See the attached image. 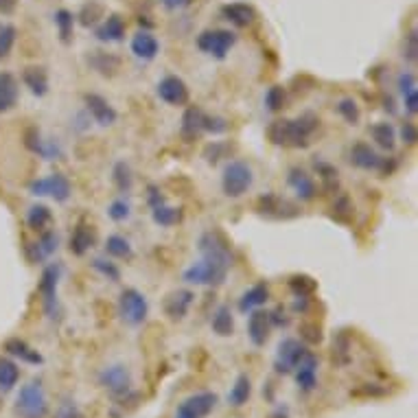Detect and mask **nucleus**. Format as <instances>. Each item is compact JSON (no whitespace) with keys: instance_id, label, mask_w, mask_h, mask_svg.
<instances>
[{"instance_id":"nucleus-27","label":"nucleus","mask_w":418,"mask_h":418,"mask_svg":"<svg viewBox=\"0 0 418 418\" xmlns=\"http://www.w3.org/2000/svg\"><path fill=\"white\" fill-rule=\"evenodd\" d=\"M18 81L11 73H0V114H5L18 103Z\"/></svg>"},{"instance_id":"nucleus-52","label":"nucleus","mask_w":418,"mask_h":418,"mask_svg":"<svg viewBox=\"0 0 418 418\" xmlns=\"http://www.w3.org/2000/svg\"><path fill=\"white\" fill-rule=\"evenodd\" d=\"M300 336L309 344H320L322 342V329L317 324H303L300 326Z\"/></svg>"},{"instance_id":"nucleus-6","label":"nucleus","mask_w":418,"mask_h":418,"mask_svg":"<svg viewBox=\"0 0 418 418\" xmlns=\"http://www.w3.org/2000/svg\"><path fill=\"white\" fill-rule=\"evenodd\" d=\"M119 315L129 326H140L149 315V303L143 291L127 287L119 296Z\"/></svg>"},{"instance_id":"nucleus-9","label":"nucleus","mask_w":418,"mask_h":418,"mask_svg":"<svg viewBox=\"0 0 418 418\" xmlns=\"http://www.w3.org/2000/svg\"><path fill=\"white\" fill-rule=\"evenodd\" d=\"M309 353L307 346L296 340V338H285L278 348H276V359H274V368H276V373L278 375H289L294 373V368L300 363V359H303L305 355Z\"/></svg>"},{"instance_id":"nucleus-54","label":"nucleus","mask_w":418,"mask_h":418,"mask_svg":"<svg viewBox=\"0 0 418 418\" xmlns=\"http://www.w3.org/2000/svg\"><path fill=\"white\" fill-rule=\"evenodd\" d=\"M222 149H224L222 143H212V145H208V147H206V152H204L206 162H210V164H217V162H219V158H222Z\"/></svg>"},{"instance_id":"nucleus-8","label":"nucleus","mask_w":418,"mask_h":418,"mask_svg":"<svg viewBox=\"0 0 418 418\" xmlns=\"http://www.w3.org/2000/svg\"><path fill=\"white\" fill-rule=\"evenodd\" d=\"M29 191H31V195H36V197H53L55 202H59V204L69 202L71 195H73V187H71L69 178H66L64 173H51L46 178L33 180Z\"/></svg>"},{"instance_id":"nucleus-42","label":"nucleus","mask_w":418,"mask_h":418,"mask_svg":"<svg viewBox=\"0 0 418 418\" xmlns=\"http://www.w3.org/2000/svg\"><path fill=\"white\" fill-rule=\"evenodd\" d=\"M112 180H114L116 189H119L121 193H129V191H131V184H134L129 164L123 162V160L116 162V164H114V169H112Z\"/></svg>"},{"instance_id":"nucleus-30","label":"nucleus","mask_w":418,"mask_h":418,"mask_svg":"<svg viewBox=\"0 0 418 418\" xmlns=\"http://www.w3.org/2000/svg\"><path fill=\"white\" fill-rule=\"evenodd\" d=\"M5 350L9 355H13V357H18L20 361H24V363H33V366H40V363H44V357L38 353L36 348H31L27 342H22V340H9L7 344H5Z\"/></svg>"},{"instance_id":"nucleus-17","label":"nucleus","mask_w":418,"mask_h":418,"mask_svg":"<svg viewBox=\"0 0 418 418\" xmlns=\"http://www.w3.org/2000/svg\"><path fill=\"white\" fill-rule=\"evenodd\" d=\"M259 212L265 217H272V219H287V217L298 215L294 204H289L287 199H280L274 193H267V195L259 197Z\"/></svg>"},{"instance_id":"nucleus-36","label":"nucleus","mask_w":418,"mask_h":418,"mask_svg":"<svg viewBox=\"0 0 418 418\" xmlns=\"http://www.w3.org/2000/svg\"><path fill=\"white\" fill-rule=\"evenodd\" d=\"M250 394H252V381H250L247 375H239L235 386H232V390L228 392V403L235 408H241L247 403Z\"/></svg>"},{"instance_id":"nucleus-14","label":"nucleus","mask_w":418,"mask_h":418,"mask_svg":"<svg viewBox=\"0 0 418 418\" xmlns=\"http://www.w3.org/2000/svg\"><path fill=\"white\" fill-rule=\"evenodd\" d=\"M195 303V294L191 289H175L164 296L162 309L171 320H184Z\"/></svg>"},{"instance_id":"nucleus-4","label":"nucleus","mask_w":418,"mask_h":418,"mask_svg":"<svg viewBox=\"0 0 418 418\" xmlns=\"http://www.w3.org/2000/svg\"><path fill=\"white\" fill-rule=\"evenodd\" d=\"M15 414L20 418H46L48 416V398L40 379L29 381L20 388L15 398Z\"/></svg>"},{"instance_id":"nucleus-33","label":"nucleus","mask_w":418,"mask_h":418,"mask_svg":"<svg viewBox=\"0 0 418 418\" xmlns=\"http://www.w3.org/2000/svg\"><path fill=\"white\" fill-rule=\"evenodd\" d=\"M202 125H204V112L199 108H195V106L187 108V112H184V116H182V134H184V136L195 138L197 134L204 131Z\"/></svg>"},{"instance_id":"nucleus-56","label":"nucleus","mask_w":418,"mask_h":418,"mask_svg":"<svg viewBox=\"0 0 418 418\" xmlns=\"http://www.w3.org/2000/svg\"><path fill=\"white\" fill-rule=\"evenodd\" d=\"M333 210H336V215H348L350 210H353V204H350V199L346 195L338 197L336 199V204H333Z\"/></svg>"},{"instance_id":"nucleus-48","label":"nucleus","mask_w":418,"mask_h":418,"mask_svg":"<svg viewBox=\"0 0 418 418\" xmlns=\"http://www.w3.org/2000/svg\"><path fill=\"white\" fill-rule=\"evenodd\" d=\"M15 36H18V31L15 27L7 24V27H0V59H7L11 48L15 44Z\"/></svg>"},{"instance_id":"nucleus-44","label":"nucleus","mask_w":418,"mask_h":418,"mask_svg":"<svg viewBox=\"0 0 418 418\" xmlns=\"http://www.w3.org/2000/svg\"><path fill=\"white\" fill-rule=\"evenodd\" d=\"M315 171H317V175H320L324 189H329V191L338 189L340 178H338V169H336V166L324 162V160H315Z\"/></svg>"},{"instance_id":"nucleus-2","label":"nucleus","mask_w":418,"mask_h":418,"mask_svg":"<svg viewBox=\"0 0 418 418\" xmlns=\"http://www.w3.org/2000/svg\"><path fill=\"white\" fill-rule=\"evenodd\" d=\"M320 125V119L313 114H303L298 119H278L267 127V138L278 147H294L305 149L311 143L313 131Z\"/></svg>"},{"instance_id":"nucleus-46","label":"nucleus","mask_w":418,"mask_h":418,"mask_svg":"<svg viewBox=\"0 0 418 418\" xmlns=\"http://www.w3.org/2000/svg\"><path fill=\"white\" fill-rule=\"evenodd\" d=\"M92 270L99 272L103 278H108L110 282H119L121 280V270L116 267V263L108 261V259H92Z\"/></svg>"},{"instance_id":"nucleus-20","label":"nucleus","mask_w":418,"mask_h":418,"mask_svg":"<svg viewBox=\"0 0 418 418\" xmlns=\"http://www.w3.org/2000/svg\"><path fill=\"white\" fill-rule=\"evenodd\" d=\"M59 245V237L55 230H44L40 232V239L36 243H29L27 252H29V259L33 263H42L44 259H48L51 254H55V250Z\"/></svg>"},{"instance_id":"nucleus-24","label":"nucleus","mask_w":418,"mask_h":418,"mask_svg":"<svg viewBox=\"0 0 418 418\" xmlns=\"http://www.w3.org/2000/svg\"><path fill=\"white\" fill-rule=\"evenodd\" d=\"M270 313L267 311H261V309H254L250 311V320H247V336L252 340L254 346H263L270 338Z\"/></svg>"},{"instance_id":"nucleus-15","label":"nucleus","mask_w":418,"mask_h":418,"mask_svg":"<svg viewBox=\"0 0 418 418\" xmlns=\"http://www.w3.org/2000/svg\"><path fill=\"white\" fill-rule=\"evenodd\" d=\"M287 184H289V189L294 191V195L300 199V202H311V199H315V195H317L315 180L305 169H300V166L289 169Z\"/></svg>"},{"instance_id":"nucleus-11","label":"nucleus","mask_w":418,"mask_h":418,"mask_svg":"<svg viewBox=\"0 0 418 418\" xmlns=\"http://www.w3.org/2000/svg\"><path fill=\"white\" fill-rule=\"evenodd\" d=\"M217 401H219V398H217V394H212V392L191 394L189 398H184L180 403L175 418H204V416H208L215 410Z\"/></svg>"},{"instance_id":"nucleus-45","label":"nucleus","mask_w":418,"mask_h":418,"mask_svg":"<svg viewBox=\"0 0 418 418\" xmlns=\"http://www.w3.org/2000/svg\"><path fill=\"white\" fill-rule=\"evenodd\" d=\"M287 103V90L282 86H272L265 92V108L270 112H280Z\"/></svg>"},{"instance_id":"nucleus-22","label":"nucleus","mask_w":418,"mask_h":418,"mask_svg":"<svg viewBox=\"0 0 418 418\" xmlns=\"http://www.w3.org/2000/svg\"><path fill=\"white\" fill-rule=\"evenodd\" d=\"M94 243H96V230L86 222H79L71 235V243H69L71 252L75 257H83L88 250L94 247Z\"/></svg>"},{"instance_id":"nucleus-35","label":"nucleus","mask_w":418,"mask_h":418,"mask_svg":"<svg viewBox=\"0 0 418 418\" xmlns=\"http://www.w3.org/2000/svg\"><path fill=\"white\" fill-rule=\"evenodd\" d=\"M101 18H106V7L99 3V0H88V3L79 9V24L86 29L96 27L101 22Z\"/></svg>"},{"instance_id":"nucleus-26","label":"nucleus","mask_w":418,"mask_h":418,"mask_svg":"<svg viewBox=\"0 0 418 418\" xmlns=\"http://www.w3.org/2000/svg\"><path fill=\"white\" fill-rule=\"evenodd\" d=\"M267 300H270V287H267V282H257L254 287H250L247 291L241 294V298H239V311L241 313H250V311L263 307Z\"/></svg>"},{"instance_id":"nucleus-53","label":"nucleus","mask_w":418,"mask_h":418,"mask_svg":"<svg viewBox=\"0 0 418 418\" xmlns=\"http://www.w3.org/2000/svg\"><path fill=\"white\" fill-rule=\"evenodd\" d=\"M401 138H403L405 145H414L418 140V129H416L414 121H405L401 125Z\"/></svg>"},{"instance_id":"nucleus-18","label":"nucleus","mask_w":418,"mask_h":418,"mask_svg":"<svg viewBox=\"0 0 418 418\" xmlns=\"http://www.w3.org/2000/svg\"><path fill=\"white\" fill-rule=\"evenodd\" d=\"M94 38H96L99 42H108V44L121 42V40L125 38V20H123V15L110 13L101 24H96Z\"/></svg>"},{"instance_id":"nucleus-12","label":"nucleus","mask_w":418,"mask_h":418,"mask_svg":"<svg viewBox=\"0 0 418 418\" xmlns=\"http://www.w3.org/2000/svg\"><path fill=\"white\" fill-rule=\"evenodd\" d=\"M158 96L166 106L173 108H182L189 103V86L184 83V79H180L178 75H166L160 83H158Z\"/></svg>"},{"instance_id":"nucleus-1","label":"nucleus","mask_w":418,"mask_h":418,"mask_svg":"<svg viewBox=\"0 0 418 418\" xmlns=\"http://www.w3.org/2000/svg\"><path fill=\"white\" fill-rule=\"evenodd\" d=\"M199 252L202 259L187 267L182 274V278L189 282V285L197 287H217L226 280L230 267H232V254L228 243L222 239V235L217 232H204L199 237Z\"/></svg>"},{"instance_id":"nucleus-32","label":"nucleus","mask_w":418,"mask_h":418,"mask_svg":"<svg viewBox=\"0 0 418 418\" xmlns=\"http://www.w3.org/2000/svg\"><path fill=\"white\" fill-rule=\"evenodd\" d=\"M27 224H29L31 230H36V232L48 230V226L53 224V212H51V208L44 206V204L31 206L29 212H27Z\"/></svg>"},{"instance_id":"nucleus-38","label":"nucleus","mask_w":418,"mask_h":418,"mask_svg":"<svg viewBox=\"0 0 418 418\" xmlns=\"http://www.w3.org/2000/svg\"><path fill=\"white\" fill-rule=\"evenodd\" d=\"M20 379V368L15 361L7 359V357H0V390L9 392L15 383Z\"/></svg>"},{"instance_id":"nucleus-7","label":"nucleus","mask_w":418,"mask_h":418,"mask_svg":"<svg viewBox=\"0 0 418 418\" xmlns=\"http://www.w3.org/2000/svg\"><path fill=\"white\" fill-rule=\"evenodd\" d=\"M59 276H62V265L59 263H51L44 267L42 278H40V296H42V305H44V313L55 320L59 315V303H57V285H59Z\"/></svg>"},{"instance_id":"nucleus-19","label":"nucleus","mask_w":418,"mask_h":418,"mask_svg":"<svg viewBox=\"0 0 418 418\" xmlns=\"http://www.w3.org/2000/svg\"><path fill=\"white\" fill-rule=\"evenodd\" d=\"M131 53L136 55L138 59H143V62H152V59H156L158 57V53H160V42L156 40V36L154 33H149V31H138L136 36L131 38Z\"/></svg>"},{"instance_id":"nucleus-13","label":"nucleus","mask_w":418,"mask_h":418,"mask_svg":"<svg viewBox=\"0 0 418 418\" xmlns=\"http://www.w3.org/2000/svg\"><path fill=\"white\" fill-rule=\"evenodd\" d=\"M83 103H86V110L90 114V119L96 123V125H101V127H110L116 123V119H119V114H116V110L110 106V101L106 96L101 94H96V92H88L86 96H83Z\"/></svg>"},{"instance_id":"nucleus-16","label":"nucleus","mask_w":418,"mask_h":418,"mask_svg":"<svg viewBox=\"0 0 418 418\" xmlns=\"http://www.w3.org/2000/svg\"><path fill=\"white\" fill-rule=\"evenodd\" d=\"M348 160H350V164L357 166V169H361V171H379L383 158L368 143L359 140V143H355L353 147H350Z\"/></svg>"},{"instance_id":"nucleus-37","label":"nucleus","mask_w":418,"mask_h":418,"mask_svg":"<svg viewBox=\"0 0 418 418\" xmlns=\"http://www.w3.org/2000/svg\"><path fill=\"white\" fill-rule=\"evenodd\" d=\"M53 20H55L62 44H71L73 42V31H75V15L69 9H57Z\"/></svg>"},{"instance_id":"nucleus-23","label":"nucleus","mask_w":418,"mask_h":418,"mask_svg":"<svg viewBox=\"0 0 418 418\" xmlns=\"http://www.w3.org/2000/svg\"><path fill=\"white\" fill-rule=\"evenodd\" d=\"M222 18L239 29H245L257 20V11L247 3H228L222 7Z\"/></svg>"},{"instance_id":"nucleus-51","label":"nucleus","mask_w":418,"mask_h":418,"mask_svg":"<svg viewBox=\"0 0 418 418\" xmlns=\"http://www.w3.org/2000/svg\"><path fill=\"white\" fill-rule=\"evenodd\" d=\"M202 129L208 131V134H224L228 129V123H226V119H222V116H208V114H204Z\"/></svg>"},{"instance_id":"nucleus-50","label":"nucleus","mask_w":418,"mask_h":418,"mask_svg":"<svg viewBox=\"0 0 418 418\" xmlns=\"http://www.w3.org/2000/svg\"><path fill=\"white\" fill-rule=\"evenodd\" d=\"M396 86H398V92L401 94H410V92H416L418 90V83H416V75L412 71H403L396 79Z\"/></svg>"},{"instance_id":"nucleus-25","label":"nucleus","mask_w":418,"mask_h":418,"mask_svg":"<svg viewBox=\"0 0 418 418\" xmlns=\"http://www.w3.org/2000/svg\"><path fill=\"white\" fill-rule=\"evenodd\" d=\"M27 147L31 149L33 154H38L44 160H57L64 154L62 147L55 140H44L38 129H31L27 134Z\"/></svg>"},{"instance_id":"nucleus-10","label":"nucleus","mask_w":418,"mask_h":418,"mask_svg":"<svg viewBox=\"0 0 418 418\" xmlns=\"http://www.w3.org/2000/svg\"><path fill=\"white\" fill-rule=\"evenodd\" d=\"M99 383L114 396H125L131 390V373L123 363H112L99 373Z\"/></svg>"},{"instance_id":"nucleus-41","label":"nucleus","mask_w":418,"mask_h":418,"mask_svg":"<svg viewBox=\"0 0 418 418\" xmlns=\"http://www.w3.org/2000/svg\"><path fill=\"white\" fill-rule=\"evenodd\" d=\"M106 252H108L112 259H123V261H127V259L134 257V247H131V243H129L125 237H121V235H110L108 241H106Z\"/></svg>"},{"instance_id":"nucleus-21","label":"nucleus","mask_w":418,"mask_h":418,"mask_svg":"<svg viewBox=\"0 0 418 418\" xmlns=\"http://www.w3.org/2000/svg\"><path fill=\"white\" fill-rule=\"evenodd\" d=\"M296 370V383L300 386V390H305V392H311V390H315V386H317V357L311 353H309L300 359V363L294 368Z\"/></svg>"},{"instance_id":"nucleus-31","label":"nucleus","mask_w":418,"mask_h":418,"mask_svg":"<svg viewBox=\"0 0 418 418\" xmlns=\"http://www.w3.org/2000/svg\"><path fill=\"white\" fill-rule=\"evenodd\" d=\"M370 138L377 143V147L383 149V152H392L396 147V129L392 123H386V121L375 123L370 127Z\"/></svg>"},{"instance_id":"nucleus-59","label":"nucleus","mask_w":418,"mask_h":418,"mask_svg":"<svg viewBox=\"0 0 418 418\" xmlns=\"http://www.w3.org/2000/svg\"><path fill=\"white\" fill-rule=\"evenodd\" d=\"M62 418H79V414H77L75 410H71L69 414H66V416H62Z\"/></svg>"},{"instance_id":"nucleus-43","label":"nucleus","mask_w":418,"mask_h":418,"mask_svg":"<svg viewBox=\"0 0 418 418\" xmlns=\"http://www.w3.org/2000/svg\"><path fill=\"white\" fill-rule=\"evenodd\" d=\"M338 114L348 125H357L359 116H361L359 106L355 103V99H350V96H344V99H340V101H338Z\"/></svg>"},{"instance_id":"nucleus-57","label":"nucleus","mask_w":418,"mask_h":418,"mask_svg":"<svg viewBox=\"0 0 418 418\" xmlns=\"http://www.w3.org/2000/svg\"><path fill=\"white\" fill-rule=\"evenodd\" d=\"M162 7L164 9H169V11H178V9H187L191 7L195 0H160Z\"/></svg>"},{"instance_id":"nucleus-29","label":"nucleus","mask_w":418,"mask_h":418,"mask_svg":"<svg viewBox=\"0 0 418 418\" xmlns=\"http://www.w3.org/2000/svg\"><path fill=\"white\" fill-rule=\"evenodd\" d=\"M210 326L219 338H230L235 333V317L228 305H219L210 317Z\"/></svg>"},{"instance_id":"nucleus-47","label":"nucleus","mask_w":418,"mask_h":418,"mask_svg":"<svg viewBox=\"0 0 418 418\" xmlns=\"http://www.w3.org/2000/svg\"><path fill=\"white\" fill-rule=\"evenodd\" d=\"M129 215H131V206L125 197L114 199V202L108 206V217L112 222H125V219H129Z\"/></svg>"},{"instance_id":"nucleus-28","label":"nucleus","mask_w":418,"mask_h":418,"mask_svg":"<svg viewBox=\"0 0 418 418\" xmlns=\"http://www.w3.org/2000/svg\"><path fill=\"white\" fill-rule=\"evenodd\" d=\"M22 81H24V86L31 90V94L44 96L48 92V75L42 66H29V69H24Z\"/></svg>"},{"instance_id":"nucleus-34","label":"nucleus","mask_w":418,"mask_h":418,"mask_svg":"<svg viewBox=\"0 0 418 418\" xmlns=\"http://www.w3.org/2000/svg\"><path fill=\"white\" fill-rule=\"evenodd\" d=\"M152 219L156 226H162V228H171V226H178L182 222V208H175V206H166V204H158L152 208Z\"/></svg>"},{"instance_id":"nucleus-39","label":"nucleus","mask_w":418,"mask_h":418,"mask_svg":"<svg viewBox=\"0 0 418 418\" xmlns=\"http://www.w3.org/2000/svg\"><path fill=\"white\" fill-rule=\"evenodd\" d=\"M90 66L96 71V73H101L106 77H112L116 75V71H119V66H121V59L119 57H114V55H108V53H101V51H94L92 59H88Z\"/></svg>"},{"instance_id":"nucleus-49","label":"nucleus","mask_w":418,"mask_h":418,"mask_svg":"<svg viewBox=\"0 0 418 418\" xmlns=\"http://www.w3.org/2000/svg\"><path fill=\"white\" fill-rule=\"evenodd\" d=\"M403 57L410 64H414L418 59V33H416V29H412L403 40Z\"/></svg>"},{"instance_id":"nucleus-3","label":"nucleus","mask_w":418,"mask_h":418,"mask_svg":"<svg viewBox=\"0 0 418 418\" xmlns=\"http://www.w3.org/2000/svg\"><path fill=\"white\" fill-rule=\"evenodd\" d=\"M254 184V171L245 160H230L222 173V191L230 199L243 197Z\"/></svg>"},{"instance_id":"nucleus-40","label":"nucleus","mask_w":418,"mask_h":418,"mask_svg":"<svg viewBox=\"0 0 418 418\" xmlns=\"http://www.w3.org/2000/svg\"><path fill=\"white\" fill-rule=\"evenodd\" d=\"M287 285H289V289H291V294H294L296 298H309V296H313L315 289H317V280H313V278L307 276V274H294V276L287 280Z\"/></svg>"},{"instance_id":"nucleus-58","label":"nucleus","mask_w":418,"mask_h":418,"mask_svg":"<svg viewBox=\"0 0 418 418\" xmlns=\"http://www.w3.org/2000/svg\"><path fill=\"white\" fill-rule=\"evenodd\" d=\"M18 7V0H0V13L3 15H11Z\"/></svg>"},{"instance_id":"nucleus-5","label":"nucleus","mask_w":418,"mask_h":418,"mask_svg":"<svg viewBox=\"0 0 418 418\" xmlns=\"http://www.w3.org/2000/svg\"><path fill=\"white\" fill-rule=\"evenodd\" d=\"M235 44H237V33H232L228 29H206L197 36V48L215 59H226L230 48Z\"/></svg>"},{"instance_id":"nucleus-55","label":"nucleus","mask_w":418,"mask_h":418,"mask_svg":"<svg viewBox=\"0 0 418 418\" xmlns=\"http://www.w3.org/2000/svg\"><path fill=\"white\" fill-rule=\"evenodd\" d=\"M270 324H272V326H287V324H289V317H285V309L276 307V309L270 313Z\"/></svg>"}]
</instances>
